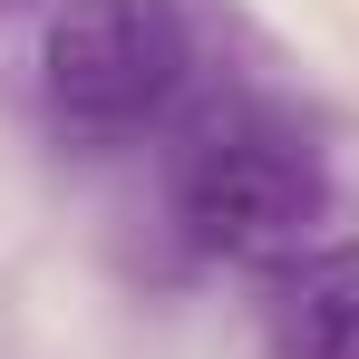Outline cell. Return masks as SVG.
I'll list each match as a JSON object with an SVG mask.
<instances>
[{"label":"cell","mask_w":359,"mask_h":359,"mask_svg":"<svg viewBox=\"0 0 359 359\" xmlns=\"http://www.w3.org/2000/svg\"><path fill=\"white\" fill-rule=\"evenodd\" d=\"M165 214L175 243L194 262H292L301 243H320L330 214V175H320V146L292 117L224 97L175 136L165 156Z\"/></svg>","instance_id":"obj_1"},{"label":"cell","mask_w":359,"mask_h":359,"mask_svg":"<svg viewBox=\"0 0 359 359\" xmlns=\"http://www.w3.org/2000/svg\"><path fill=\"white\" fill-rule=\"evenodd\" d=\"M194 88L184 0H59L39 20V107L78 146H126L165 126Z\"/></svg>","instance_id":"obj_2"},{"label":"cell","mask_w":359,"mask_h":359,"mask_svg":"<svg viewBox=\"0 0 359 359\" xmlns=\"http://www.w3.org/2000/svg\"><path fill=\"white\" fill-rule=\"evenodd\" d=\"M272 359H359V243H301L262 282Z\"/></svg>","instance_id":"obj_3"},{"label":"cell","mask_w":359,"mask_h":359,"mask_svg":"<svg viewBox=\"0 0 359 359\" xmlns=\"http://www.w3.org/2000/svg\"><path fill=\"white\" fill-rule=\"evenodd\" d=\"M10 10H39V20H49V10H59V0H0V20H10Z\"/></svg>","instance_id":"obj_4"}]
</instances>
